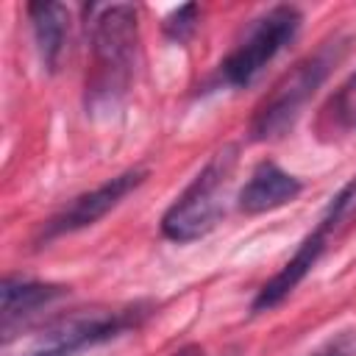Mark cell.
Returning a JSON list of instances; mask_svg holds the SVG:
<instances>
[{"label": "cell", "instance_id": "13", "mask_svg": "<svg viewBox=\"0 0 356 356\" xmlns=\"http://www.w3.org/2000/svg\"><path fill=\"white\" fill-rule=\"evenodd\" d=\"M170 356H206V350H203L200 345H184V348H178V350L170 353Z\"/></svg>", "mask_w": 356, "mask_h": 356}, {"label": "cell", "instance_id": "2", "mask_svg": "<svg viewBox=\"0 0 356 356\" xmlns=\"http://www.w3.org/2000/svg\"><path fill=\"white\" fill-rule=\"evenodd\" d=\"M348 39L334 36L323 42L314 53L300 58L295 67H289L273 92L256 106V114L250 120V139L253 142H273L281 139L303 111V106L312 100V95L323 86V81L331 75V70L345 58Z\"/></svg>", "mask_w": 356, "mask_h": 356}, {"label": "cell", "instance_id": "9", "mask_svg": "<svg viewBox=\"0 0 356 356\" xmlns=\"http://www.w3.org/2000/svg\"><path fill=\"white\" fill-rule=\"evenodd\" d=\"M61 295H64V286H58V284H42V281L14 278V275L3 278V286H0V298H3V331L8 334L14 323H22L25 317H31L33 312L50 306Z\"/></svg>", "mask_w": 356, "mask_h": 356}, {"label": "cell", "instance_id": "14", "mask_svg": "<svg viewBox=\"0 0 356 356\" xmlns=\"http://www.w3.org/2000/svg\"><path fill=\"white\" fill-rule=\"evenodd\" d=\"M317 356H342V353H317Z\"/></svg>", "mask_w": 356, "mask_h": 356}, {"label": "cell", "instance_id": "6", "mask_svg": "<svg viewBox=\"0 0 356 356\" xmlns=\"http://www.w3.org/2000/svg\"><path fill=\"white\" fill-rule=\"evenodd\" d=\"M356 197V181H350L348 186H342L339 192H337V197L328 203V211H325V217L320 220V225L298 245V250L292 253V259L259 289V295L253 298V312L259 314V312H270V309H275L278 303H284L289 295H292V289L309 275V270L317 264V259L323 256V250H325V242H328V234H331V228L339 222V217H342V211L348 209V203Z\"/></svg>", "mask_w": 356, "mask_h": 356}, {"label": "cell", "instance_id": "8", "mask_svg": "<svg viewBox=\"0 0 356 356\" xmlns=\"http://www.w3.org/2000/svg\"><path fill=\"white\" fill-rule=\"evenodd\" d=\"M300 192L303 181L298 175L281 170L275 161H261L239 189V209L245 214H264L292 203Z\"/></svg>", "mask_w": 356, "mask_h": 356}, {"label": "cell", "instance_id": "10", "mask_svg": "<svg viewBox=\"0 0 356 356\" xmlns=\"http://www.w3.org/2000/svg\"><path fill=\"white\" fill-rule=\"evenodd\" d=\"M28 19L33 28V42L39 50L42 64L56 72L61 53H64V42H67V31H70V14L67 6L61 3H31L28 6Z\"/></svg>", "mask_w": 356, "mask_h": 356}, {"label": "cell", "instance_id": "12", "mask_svg": "<svg viewBox=\"0 0 356 356\" xmlns=\"http://www.w3.org/2000/svg\"><path fill=\"white\" fill-rule=\"evenodd\" d=\"M197 6L195 3H186V6H181V8H175L167 19H164V33L172 39V42H186L192 33H195V28H197Z\"/></svg>", "mask_w": 356, "mask_h": 356}, {"label": "cell", "instance_id": "11", "mask_svg": "<svg viewBox=\"0 0 356 356\" xmlns=\"http://www.w3.org/2000/svg\"><path fill=\"white\" fill-rule=\"evenodd\" d=\"M328 117L334 120L337 131H353L356 128V72L339 86V92L328 103Z\"/></svg>", "mask_w": 356, "mask_h": 356}, {"label": "cell", "instance_id": "1", "mask_svg": "<svg viewBox=\"0 0 356 356\" xmlns=\"http://www.w3.org/2000/svg\"><path fill=\"white\" fill-rule=\"evenodd\" d=\"M92 72L86 75V108L92 114L111 111L128 92L136 53H139V17L134 6L117 3L97 8L92 19Z\"/></svg>", "mask_w": 356, "mask_h": 356}, {"label": "cell", "instance_id": "7", "mask_svg": "<svg viewBox=\"0 0 356 356\" xmlns=\"http://www.w3.org/2000/svg\"><path fill=\"white\" fill-rule=\"evenodd\" d=\"M147 178V170L142 167H134V170H125L108 181H103L100 186L78 195L75 200H70L58 214H53L42 231H39V242H50V239H58L64 234H75L81 228H89L95 225L97 220H103L111 209H117L136 186H142Z\"/></svg>", "mask_w": 356, "mask_h": 356}, {"label": "cell", "instance_id": "3", "mask_svg": "<svg viewBox=\"0 0 356 356\" xmlns=\"http://www.w3.org/2000/svg\"><path fill=\"white\" fill-rule=\"evenodd\" d=\"M236 164V147L225 145L217 150L203 170L192 178V184L175 197V203L161 217V234L172 242H195L217 228L225 211V186L231 181Z\"/></svg>", "mask_w": 356, "mask_h": 356}, {"label": "cell", "instance_id": "5", "mask_svg": "<svg viewBox=\"0 0 356 356\" xmlns=\"http://www.w3.org/2000/svg\"><path fill=\"white\" fill-rule=\"evenodd\" d=\"M145 306L125 309H83L50 323L28 350V356H75L86 348L103 345L131 328L145 317Z\"/></svg>", "mask_w": 356, "mask_h": 356}, {"label": "cell", "instance_id": "4", "mask_svg": "<svg viewBox=\"0 0 356 356\" xmlns=\"http://www.w3.org/2000/svg\"><path fill=\"white\" fill-rule=\"evenodd\" d=\"M300 22L303 17L295 6H273L270 11H264L250 25L245 39L220 61L217 70L220 83L231 89H242L253 83L261 75V70L295 39Z\"/></svg>", "mask_w": 356, "mask_h": 356}]
</instances>
